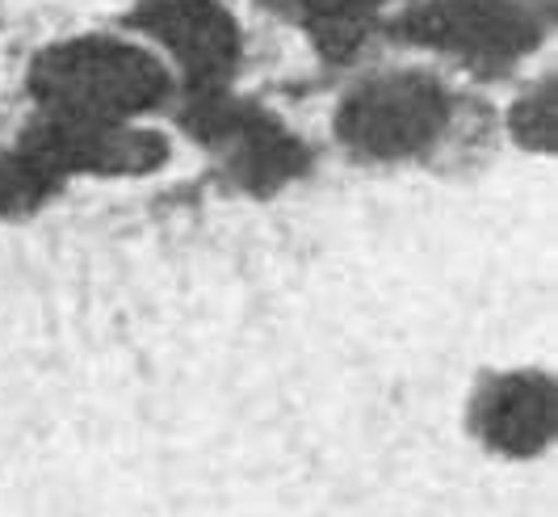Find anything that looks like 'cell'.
<instances>
[{"label":"cell","instance_id":"6da1fadb","mask_svg":"<svg viewBox=\"0 0 558 517\" xmlns=\"http://www.w3.org/2000/svg\"><path fill=\"white\" fill-rule=\"evenodd\" d=\"M168 88L172 81L160 59L106 34L56 43L29 63V93L38 97L43 110L56 115L126 122L156 110Z\"/></svg>","mask_w":558,"mask_h":517},{"label":"cell","instance_id":"7a4b0ae2","mask_svg":"<svg viewBox=\"0 0 558 517\" xmlns=\"http://www.w3.org/2000/svg\"><path fill=\"white\" fill-rule=\"evenodd\" d=\"M449 97L424 72H387L357 85L336 110V135L365 160H408L437 144Z\"/></svg>","mask_w":558,"mask_h":517},{"label":"cell","instance_id":"3957f363","mask_svg":"<svg viewBox=\"0 0 558 517\" xmlns=\"http://www.w3.org/2000/svg\"><path fill=\"white\" fill-rule=\"evenodd\" d=\"M181 122L206 147L223 152L227 172L248 194H274L278 185L294 181L307 169V147L260 106L231 97L227 85L190 93V106L181 110Z\"/></svg>","mask_w":558,"mask_h":517},{"label":"cell","instance_id":"277c9868","mask_svg":"<svg viewBox=\"0 0 558 517\" xmlns=\"http://www.w3.org/2000/svg\"><path fill=\"white\" fill-rule=\"evenodd\" d=\"M395 34L428 51H446L475 72H504L542 43V22L521 0H428L408 9Z\"/></svg>","mask_w":558,"mask_h":517},{"label":"cell","instance_id":"5b68a950","mask_svg":"<svg viewBox=\"0 0 558 517\" xmlns=\"http://www.w3.org/2000/svg\"><path fill=\"white\" fill-rule=\"evenodd\" d=\"M17 152L43 160L56 177L72 172H97V177H135L151 172L168 160L165 135L126 127L113 118H81V115H56L43 110L26 127Z\"/></svg>","mask_w":558,"mask_h":517},{"label":"cell","instance_id":"8992f818","mask_svg":"<svg viewBox=\"0 0 558 517\" xmlns=\"http://www.w3.org/2000/svg\"><path fill=\"white\" fill-rule=\"evenodd\" d=\"M126 26L151 34L177 59L190 93L223 88L244 51L240 26L219 0H140Z\"/></svg>","mask_w":558,"mask_h":517},{"label":"cell","instance_id":"52a82bcc","mask_svg":"<svg viewBox=\"0 0 558 517\" xmlns=\"http://www.w3.org/2000/svg\"><path fill=\"white\" fill-rule=\"evenodd\" d=\"M478 437L512 459H530L555 437V383L546 374L517 371L492 378L475 400Z\"/></svg>","mask_w":558,"mask_h":517},{"label":"cell","instance_id":"ba28073f","mask_svg":"<svg viewBox=\"0 0 558 517\" xmlns=\"http://www.w3.org/2000/svg\"><path fill=\"white\" fill-rule=\"evenodd\" d=\"M378 13H383V0H307L299 17L319 56L328 63H349L362 51L369 29L378 26Z\"/></svg>","mask_w":558,"mask_h":517},{"label":"cell","instance_id":"9c48e42d","mask_svg":"<svg viewBox=\"0 0 558 517\" xmlns=\"http://www.w3.org/2000/svg\"><path fill=\"white\" fill-rule=\"evenodd\" d=\"M59 185H63V177H56L43 160L13 152L0 160V215H29L34 206L51 199Z\"/></svg>","mask_w":558,"mask_h":517},{"label":"cell","instance_id":"30bf717a","mask_svg":"<svg viewBox=\"0 0 558 517\" xmlns=\"http://www.w3.org/2000/svg\"><path fill=\"white\" fill-rule=\"evenodd\" d=\"M512 135L530 152H555V81L512 106Z\"/></svg>","mask_w":558,"mask_h":517},{"label":"cell","instance_id":"8fae6325","mask_svg":"<svg viewBox=\"0 0 558 517\" xmlns=\"http://www.w3.org/2000/svg\"><path fill=\"white\" fill-rule=\"evenodd\" d=\"M265 4H269L274 13H294V17L307 9V0H265Z\"/></svg>","mask_w":558,"mask_h":517}]
</instances>
